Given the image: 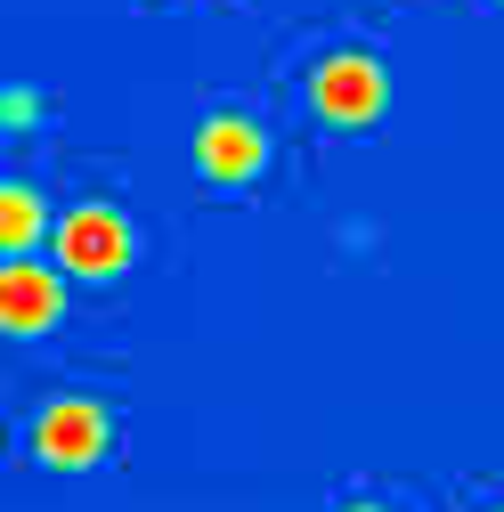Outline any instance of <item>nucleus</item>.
Returning a JSON list of instances; mask_svg holds the SVG:
<instances>
[{
	"label": "nucleus",
	"mask_w": 504,
	"mask_h": 512,
	"mask_svg": "<svg viewBox=\"0 0 504 512\" xmlns=\"http://www.w3.org/2000/svg\"><path fill=\"white\" fill-rule=\"evenodd\" d=\"M33 236H41V196H33L25 179H9V187H0V244L25 252Z\"/></svg>",
	"instance_id": "nucleus-6"
},
{
	"label": "nucleus",
	"mask_w": 504,
	"mask_h": 512,
	"mask_svg": "<svg viewBox=\"0 0 504 512\" xmlns=\"http://www.w3.org/2000/svg\"><path fill=\"white\" fill-rule=\"evenodd\" d=\"M496 512H504V504H496Z\"/></svg>",
	"instance_id": "nucleus-8"
},
{
	"label": "nucleus",
	"mask_w": 504,
	"mask_h": 512,
	"mask_svg": "<svg viewBox=\"0 0 504 512\" xmlns=\"http://www.w3.org/2000/svg\"><path fill=\"white\" fill-rule=\"evenodd\" d=\"M122 261H131V220H122L114 204H74L66 220H57V269L114 277Z\"/></svg>",
	"instance_id": "nucleus-1"
},
{
	"label": "nucleus",
	"mask_w": 504,
	"mask_h": 512,
	"mask_svg": "<svg viewBox=\"0 0 504 512\" xmlns=\"http://www.w3.org/2000/svg\"><path fill=\"white\" fill-rule=\"evenodd\" d=\"M309 98L334 122H374L383 98H391V82H383V66H374L366 49H334V57H318V74H309Z\"/></svg>",
	"instance_id": "nucleus-2"
},
{
	"label": "nucleus",
	"mask_w": 504,
	"mask_h": 512,
	"mask_svg": "<svg viewBox=\"0 0 504 512\" xmlns=\"http://www.w3.org/2000/svg\"><path fill=\"white\" fill-rule=\"evenodd\" d=\"M342 512H391V504H342Z\"/></svg>",
	"instance_id": "nucleus-7"
},
{
	"label": "nucleus",
	"mask_w": 504,
	"mask_h": 512,
	"mask_svg": "<svg viewBox=\"0 0 504 512\" xmlns=\"http://www.w3.org/2000/svg\"><path fill=\"white\" fill-rule=\"evenodd\" d=\"M57 309H66V277L25 261V252H9V269H0V317H9L17 334H41Z\"/></svg>",
	"instance_id": "nucleus-4"
},
{
	"label": "nucleus",
	"mask_w": 504,
	"mask_h": 512,
	"mask_svg": "<svg viewBox=\"0 0 504 512\" xmlns=\"http://www.w3.org/2000/svg\"><path fill=\"white\" fill-rule=\"evenodd\" d=\"M261 155H269V139H261V122H252V114H212L204 131H196V163L212 179H252Z\"/></svg>",
	"instance_id": "nucleus-5"
},
{
	"label": "nucleus",
	"mask_w": 504,
	"mask_h": 512,
	"mask_svg": "<svg viewBox=\"0 0 504 512\" xmlns=\"http://www.w3.org/2000/svg\"><path fill=\"white\" fill-rule=\"evenodd\" d=\"M33 447H41L49 464H90L98 447H106V407H98V399H82V391L49 399V407H41V423H33Z\"/></svg>",
	"instance_id": "nucleus-3"
}]
</instances>
